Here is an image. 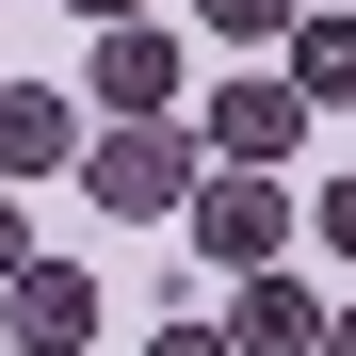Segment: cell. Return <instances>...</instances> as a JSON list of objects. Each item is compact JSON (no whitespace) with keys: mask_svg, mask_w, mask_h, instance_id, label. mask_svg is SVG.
<instances>
[{"mask_svg":"<svg viewBox=\"0 0 356 356\" xmlns=\"http://www.w3.org/2000/svg\"><path fill=\"white\" fill-rule=\"evenodd\" d=\"M178 227H195V259H227V275H275V259H291V227H308V195H275V162H211Z\"/></svg>","mask_w":356,"mask_h":356,"instance_id":"1","label":"cell"},{"mask_svg":"<svg viewBox=\"0 0 356 356\" xmlns=\"http://www.w3.org/2000/svg\"><path fill=\"white\" fill-rule=\"evenodd\" d=\"M97 178V211H195V178H211V130H162V113H113V130L81 146Z\"/></svg>","mask_w":356,"mask_h":356,"instance_id":"2","label":"cell"},{"mask_svg":"<svg viewBox=\"0 0 356 356\" xmlns=\"http://www.w3.org/2000/svg\"><path fill=\"white\" fill-rule=\"evenodd\" d=\"M324 324H340V308H324L291 259H275V275H227V340H243V356H324Z\"/></svg>","mask_w":356,"mask_h":356,"instance_id":"3","label":"cell"},{"mask_svg":"<svg viewBox=\"0 0 356 356\" xmlns=\"http://www.w3.org/2000/svg\"><path fill=\"white\" fill-rule=\"evenodd\" d=\"M308 146V81H211V162H291Z\"/></svg>","mask_w":356,"mask_h":356,"instance_id":"4","label":"cell"},{"mask_svg":"<svg viewBox=\"0 0 356 356\" xmlns=\"http://www.w3.org/2000/svg\"><path fill=\"white\" fill-rule=\"evenodd\" d=\"M0 324H17V356H81L97 340V275L81 259H33L17 291H0Z\"/></svg>","mask_w":356,"mask_h":356,"instance_id":"5","label":"cell"},{"mask_svg":"<svg viewBox=\"0 0 356 356\" xmlns=\"http://www.w3.org/2000/svg\"><path fill=\"white\" fill-rule=\"evenodd\" d=\"M97 130H81V97H49V81H0V178H65Z\"/></svg>","mask_w":356,"mask_h":356,"instance_id":"6","label":"cell"},{"mask_svg":"<svg viewBox=\"0 0 356 356\" xmlns=\"http://www.w3.org/2000/svg\"><path fill=\"white\" fill-rule=\"evenodd\" d=\"M97 113H178V33L113 17V33H97Z\"/></svg>","mask_w":356,"mask_h":356,"instance_id":"7","label":"cell"},{"mask_svg":"<svg viewBox=\"0 0 356 356\" xmlns=\"http://www.w3.org/2000/svg\"><path fill=\"white\" fill-rule=\"evenodd\" d=\"M291 81H308V113H356V0H308V33H291Z\"/></svg>","mask_w":356,"mask_h":356,"instance_id":"8","label":"cell"},{"mask_svg":"<svg viewBox=\"0 0 356 356\" xmlns=\"http://www.w3.org/2000/svg\"><path fill=\"white\" fill-rule=\"evenodd\" d=\"M195 33H211V49H291L308 0H195Z\"/></svg>","mask_w":356,"mask_h":356,"instance_id":"9","label":"cell"},{"mask_svg":"<svg viewBox=\"0 0 356 356\" xmlns=\"http://www.w3.org/2000/svg\"><path fill=\"white\" fill-rule=\"evenodd\" d=\"M308 243H324V259H356V178H324V195H308Z\"/></svg>","mask_w":356,"mask_h":356,"instance_id":"10","label":"cell"},{"mask_svg":"<svg viewBox=\"0 0 356 356\" xmlns=\"http://www.w3.org/2000/svg\"><path fill=\"white\" fill-rule=\"evenodd\" d=\"M33 259H49V243H33V211H17V195H0V291H17Z\"/></svg>","mask_w":356,"mask_h":356,"instance_id":"11","label":"cell"},{"mask_svg":"<svg viewBox=\"0 0 356 356\" xmlns=\"http://www.w3.org/2000/svg\"><path fill=\"white\" fill-rule=\"evenodd\" d=\"M146 356H243V340H211V324H162V340H146Z\"/></svg>","mask_w":356,"mask_h":356,"instance_id":"12","label":"cell"},{"mask_svg":"<svg viewBox=\"0 0 356 356\" xmlns=\"http://www.w3.org/2000/svg\"><path fill=\"white\" fill-rule=\"evenodd\" d=\"M65 17H81V33H113V17H146V0H65Z\"/></svg>","mask_w":356,"mask_h":356,"instance_id":"13","label":"cell"},{"mask_svg":"<svg viewBox=\"0 0 356 356\" xmlns=\"http://www.w3.org/2000/svg\"><path fill=\"white\" fill-rule=\"evenodd\" d=\"M324 356H356V308H340V324H324Z\"/></svg>","mask_w":356,"mask_h":356,"instance_id":"14","label":"cell"}]
</instances>
